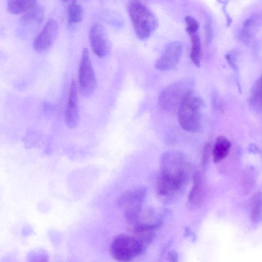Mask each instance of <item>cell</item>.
<instances>
[{
    "mask_svg": "<svg viewBox=\"0 0 262 262\" xmlns=\"http://www.w3.org/2000/svg\"><path fill=\"white\" fill-rule=\"evenodd\" d=\"M160 164L158 193L165 201H172L187 185L190 177L188 164L184 155L178 150L164 152L161 156Z\"/></svg>",
    "mask_w": 262,
    "mask_h": 262,
    "instance_id": "1",
    "label": "cell"
},
{
    "mask_svg": "<svg viewBox=\"0 0 262 262\" xmlns=\"http://www.w3.org/2000/svg\"><path fill=\"white\" fill-rule=\"evenodd\" d=\"M204 102L193 91L184 99L178 110V120L180 126L189 133L197 132L201 125Z\"/></svg>",
    "mask_w": 262,
    "mask_h": 262,
    "instance_id": "2",
    "label": "cell"
},
{
    "mask_svg": "<svg viewBox=\"0 0 262 262\" xmlns=\"http://www.w3.org/2000/svg\"><path fill=\"white\" fill-rule=\"evenodd\" d=\"M128 13L135 32L139 39H147L157 28L158 22L156 16L140 1L132 0L128 5Z\"/></svg>",
    "mask_w": 262,
    "mask_h": 262,
    "instance_id": "3",
    "label": "cell"
},
{
    "mask_svg": "<svg viewBox=\"0 0 262 262\" xmlns=\"http://www.w3.org/2000/svg\"><path fill=\"white\" fill-rule=\"evenodd\" d=\"M194 87L193 80L184 79L175 81L164 88L159 95L160 107L167 112L178 110L186 97Z\"/></svg>",
    "mask_w": 262,
    "mask_h": 262,
    "instance_id": "4",
    "label": "cell"
},
{
    "mask_svg": "<svg viewBox=\"0 0 262 262\" xmlns=\"http://www.w3.org/2000/svg\"><path fill=\"white\" fill-rule=\"evenodd\" d=\"M147 247L132 233L119 234L113 239L110 251L118 261H130L142 254Z\"/></svg>",
    "mask_w": 262,
    "mask_h": 262,
    "instance_id": "5",
    "label": "cell"
},
{
    "mask_svg": "<svg viewBox=\"0 0 262 262\" xmlns=\"http://www.w3.org/2000/svg\"><path fill=\"white\" fill-rule=\"evenodd\" d=\"M78 85L80 94L85 97L93 93L96 85L95 74L86 48H84L82 52L79 67Z\"/></svg>",
    "mask_w": 262,
    "mask_h": 262,
    "instance_id": "6",
    "label": "cell"
},
{
    "mask_svg": "<svg viewBox=\"0 0 262 262\" xmlns=\"http://www.w3.org/2000/svg\"><path fill=\"white\" fill-rule=\"evenodd\" d=\"M146 194V188L139 187L128 190L123 193L117 200V206L123 210L124 217L139 212Z\"/></svg>",
    "mask_w": 262,
    "mask_h": 262,
    "instance_id": "7",
    "label": "cell"
},
{
    "mask_svg": "<svg viewBox=\"0 0 262 262\" xmlns=\"http://www.w3.org/2000/svg\"><path fill=\"white\" fill-rule=\"evenodd\" d=\"M183 53V46L179 41L168 43L155 63V68L159 71L170 70L179 62Z\"/></svg>",
    "mask_w": 262,
    "mask_h": 262,
    "instance_id": "8",
    "label": "cell"
},
{
    "mask_svg": "<svg viewBox=\"0 0 262 262\" xmlns=\"http://www.w3.org/2000/svg\"><path fill=\"white\" fill-rule=\"evenodd\" d=\"M58 26L54 19L49 20L33 41V48L38 53L48 50L54 42L58 34Z\"/></svg>",
    "mask_w": 262,
    "mask_h": 262,
    "instance_id": "9",
    "label": "cell"
},
{
    "mask_svg": "<svg viewBox=\"0 0 262 262\" xmlns=\"http://www.w3.org/2000/svg\"><path fill=\"white\" fill-rule=\"evenodd\" d=\"M78 89L76 81L72 79L64 113L66 124L70 128L76 127L79 122Z\"/></svg>",
    "mask_w": 262,
    "mask_h": 262,
    "instance_id": "10",
    "label": "cell"
},
{
    "mask_svg": "<svg viewBox=\"0 0 262 262\" xmlns=\"http://www.w3.org/2000/svg\"><path fill=\"white\" fill-rule=\"evenodd\" d=\"M91 49L96 55L100 58L105 57L108 51V41L103 27L99 24H94L89 34Z\"/></svg>",
    "mask_w": 262,
    "mask_h": 262,
    "instance_id": "11",
    "label": "cell"
},
{
    "mask_svg": "<svg viewBox=\"0 0 262 262\" xmlns=\"http://www.w3.org/2000/svg\"><path fill=\"white\" fill-rule=\"evenodd\" d=\"M261 20L260 15L255 14L245 21L240 34L242 41L248 43L253 39L260 27Z\"/></svg>",
    "mask_w": 262,
    "mask_h": 262,
    "instance_id": "12",
    "label": "cell"
},
{
    "mask_svg": "<svg viewBox=\"0 0 262 262\" xmlns=\"http://www.w3.org/2000/svg\"><path fill=\"white\" fill-rule=\"evenodd\" d=\"M44 9L41 6L36 4L23 13L20 19V24L25 27H32L40 24L43 20Z\"/></svg>",
    "mask_w": 262,
    "mask_h": 262,
    "instance_id": "13",
    "label": "cell"
},
{
    "mask_svg": "<svg viewBox=\"0 0 262 262\" xmlns=\"http://www.w3.org/2000/svg\"><path fill=\"white\" fill-rule=\"evenodd\" d=\"M231 144L227 138L220 136L216 138L212 149L213 160L217 163L225 159L228 155Z\"/></svg>",
    "mask_w": 262,
    "mask_h": 262,
    "instance_id": "14",
    "label": "cell"
},
{
    "mask_svg": "<svg viewBox=\"0 0 262 262\" xmlns=\"http://www.w3.org/2000/svg\"><path fill=\"white\" fill-rule=\"evenodd\" d=\"M193 181V186L189 194L188 201L191 206L196 207L203 200L204 187L202 179L199 173L194 175Z\"/></svg>",
    "mask_w": 262,
    "mask_h": 262,
    "instance_id": "15",
    "label": "cell"
},
{
    "mask_svg": "<svg viewBox=\"0 0 262 262\" xmlns=\"http://www.w3.org/2000/svg\"><path fill=\"white\" fill-rule=\"evenodd\" d=\"M261 78L260 77L253 84L249 99V104L254 112L261 113L262 108Z\"/></svg>",
    "mask_w": 262,
    "mask_h": 262,
    "instance_id": "16",
    "label": "cell"
},
{
    "mask_svg": "<svg viewBox=\"0 0 262 262\" xmlns=\"http://www.w3.org/2000/svg\"><path fill=\"white\" fill-rule=\"evenodd\" d=\"M37 0H7V9L12 14H22L37 4Z\"/></svg>",
    "mask_w": 262,
    "mask_h": 262,
    "instance_id": "17",
    "label": "cell"
},
{
    "mask_svg": "<svg viewBox=\"0 0 262 262\" xmlns=\"http://www.w3.org/2000/svg\"><path fill=\"white\" fill-rule=\"evenodd\" d=\"M191 40L190 58L193 64L199 67L201 62V42L197 33L189 34Z\"/></svg>",
    "mask_w": 262,
    "mask_h": 262,
    "instance_id": "18",
    "label": "cell"
},
{
    "mask_svg": "<svg viewBox=\"0 0 262 262\" xmlns=\"http://www.w3.org/2000/svg\"><path fill=\"white\" fill-rule=\"evenodd\" d=\"M251 219L253 222L258 223L261 219V193H256L253 196L251 203Z\"/></svg>",
    "mask_w": 262,
    "mask_h": 262,
    "instance_id": "19",
    "label": "cell"
},
{
    "mask_svg": "<svg viewBox=\"0 0 262 262\" xmlns=\"http://www.w3.org/2000/svg\"><path fill=\"white\" fill-rule=\"evenodd\" d=\"M83 17V10L80 5L73 2L68 9V20L70 23L76 24L80 22Z\"/></svg>",
    "mask_w": 262,
    "mask_h": 262,
    "instance_id": "20",
    "label": "cell"
},
{
    "mask_svg": "<svg viewBox=\"0 0 262 262\" xmlns=\"http://www.w3.org/2000/svg\"><path fill=\"white\" fill-rule=\"evenodd\" d=\"M185 19L186 24V31L187 33L189 34L197 33V31L199 28V24L198 21L190 16H186Z\"/></svg>",
    "mask_w": 262,
    "mask_h": 262,
    "instance_id": "21",
    "label": "cell"
},
{
    "mask_svg": "<svg viewBox=\"0 0 262 262\" xmlns=\"http://www.w3.org/2000/svg\"><path fill=\"white\" fill-rule=\"evenodd\" d=\"M209 152H210V145L209 144H208L205 145L204 151H203V164L204 165H206L208 159V157L209 156Z\"/></svg>",
    "mask_w": 262,
    "mask_h": 262,
    "instance_id": "22",
    "label": "cell"
},
{
    "mask_svg": "<svg viewBox=\"0 0 262 262\" xmlns=\"http://www.w3.org/2000/svg\"><path fill=\"white\" fill-rule=\"evenodd\" d=\"M167 260L171 262H177L178 261V255L174 251H170L167 255Z\"/></svg>",
    "mask_w": 262,
    "mask_h": 262,
    "instance_id": "23",
    "label": "cell"
},
{
    "mask_svg": "<svg viewBox=\"0 0 262 262\" xmlns=\"http://www.w3.org/2000/svg\"><path fill=\"white\" fill-rule=\"evenodd\" d=\"M226 58L229 63L233 68H236L235 58L232 53H229L226 55Z\"/></svg>",
    "mask_w": 262,
    "mask_h": 262,
    "instance_id": "24",
    "label": "cell"
},
{
    "mask_svg": "<svg viewBox=\"0 0 262 262\" xmlns=\"http://www.w3.org/2000/svg\"><path fill=\"white\" fill-rule=\"evenodd\" d=\"M250 150L252 151L253 152H258V148L255 147L254 145L250 146Z\"/></svg>",
    "mask_w": 262,
    "mask_h": 262,
    "instance_id": "25",
    "label": "cell"
},
{
    "mask_svg": "<svg viewBox=\"0 0 262 262\" xmlns=\"http://www.w3.org/2000/svg\"><path fill=\"white\" fill-rule=\"evenodd\" d=\"M64 2H69V1H75V0H62Z\"/></svg>",
    "mask_w": 262,
    "mask_h": 262,
    "instance_id": "26",
    "label": "cell"
}]
</instances>
